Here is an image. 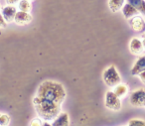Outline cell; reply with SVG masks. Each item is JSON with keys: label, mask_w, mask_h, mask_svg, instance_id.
<instances>
[{"label": "cell", "mask_w": 145, "mask_h": 126, "mask_svg": "<svg viewBox=\"0 0 145 126\" xmlns=\"http://www.w3.org/2000/svg\"><path fill=\"white\" fill-rule=\"evenodd\" d=\"M17 13L16 7H14L13 5H7V6L3 7L2 8V16L5 19L6 22H12L14 21L15 15Z\"/></svg>", "instance_id": "6"}, {"label": "cell", "mask_w": 145, "mask_h": 126, "mask_svg": "<svg viewBox=\"0 0 145 126\" xmlns=\"http://www.w3.org/2000/svg\"><path fill=\"white\" fill-rule=\"evenodd\" d=\"M127 3L132 5L138 13H141L143 16H145V0H126Z\"/></svg>", "instance_id": "13"}, {"label": "cell", "mask_w": 145, "mask_h": 126, "mask_svg": "<svg viewBox=\"0 0 145 126\" xmlns=\"http://www.w3.org/2000/svg\"><path fill=\"white\" fill-rule=\"evenodd\" d=\"M142 41L139 40L138 38H133L129 44V50L133 55H140L143 51Z\"/></svg>", "instance_id": "11"}, {"label": "cell", "mask_w": 145, "mask_h": 126, "mask_svg": "<svg viewBox=\"0 0 145 126\" xmlns=\"http://www.w3.org/2000/svg\"><path fill=\"white\" fill-rule=\"evenodd\" d=\"M26 1H29V2H30V1H32V0H26Z\"/></svg>", "instance_id": "26"}, {"label": "cell", "mask_w": 145, "mask_h": 126, "mask_svg": "<svg viewBox=\"0 0 145 126\" xmlns=\"http://www.w3.org/2000/svg\"><path fill=\"white\" fill-rule=\"evenodd\" d=\"M138 76H139V78L141 80V82H142L143 84H145V72H140V74H138Z\"/></svg>", "instance_id": "21"}, {"label": "cell", "mask_w": 145, "mask_h": 126, "mask_svg": "<svg viewBox=\"0 0 145 126\" xmlns=\"http://www.w3.org/2000/svg\"><path fill=\"white\" fill-rule=\"evenodd\" d=\"M129 101L133 106L136 107H143L145 106V90L137 89L130 94Z\"/></svg>", "instance_id": "5"}, {"label": "cell", "mask_w": 145, "mask_h": 126, "mask_svg": "<svg viewBox=\"0 0 145 126\" xmlns=\"http://www.w3.org/2000/svg\"><path fill=\"white\" fill-rule=\"evenodd\" d=\"M105 105L108 109L113 110V111H118L121 108L120 98L117 97L113 91H107L106 94H105Z\"/></svg>", "instance_id": "4"}, {"label": "cell", "mask_w": 145, "mask_h": 126, "mask_svg": "<svg viewBox=\"0 0 145 126\" xmlns=\"http://www.w3.org/2000/svg\"><path fill=\"white\" fill-rule=\"evenodd\" d=\"M142 37H143V38H144V37H145V34H143V35H142Z\"/></svg>", "instance_id": "25"}, {"label": "cell", "mask_w": 145, "mask_h": 126, "mask_svg": "<svg viewBox=\"0 0 145 126\" xmlns=\"http://www.w3.org/2000/svg\"><path fill=\"white\" fill-rule=\"evenodd\" d=\"M42 126H52V124H50V123H49V122L45 121V122H43Z\"/></svg>", "instance_id": "23"}, {"label": "cell", "mask_w": 145, "mask_h": 126, "mask_svg": "<svg viewBox=\"0 0 145 126\" xmlns=\"http://www.w3.org/2000/svg\"><path fill=\"white\" fill-rule=\"evenodd\" d=\"M130 26L133 30L137 31V32H143V31H145V22L138 15L130 19Z\"/></svg>", "instance_id": "10"}, {"label": "cell", "mask_w": 145, "mask_h": 126, "mask_svg": "<svg viewBox=\"0 0 145 126\" xmlns=\"http://www.w3.org/2000/svg\"><path fill=\"white\" fill-rule=\"evenodd\" d=\"M6 2L8 5H14L15 3L20 2V0H6Z\"/></svg>", "instance_id": "22"}, {"label": "cell", "mask_w": 145, "mask_h": 126, "mask_svg": "<svg viewBox=\"0 0 145 126\" xmlns=\"http://www.w3.org/2000/svg\"><path fill=\"white\" fill-rule=\"evenodd\" d=\"M43 122L41 121V119L39 118H36V119H33L30 123V126H42Z\"/></svg>", "instance_id": "19"}, {"label": "cell", "mask_w": 145, "mask_h": 126, "mask_svg": "<svg viewBox=\"0 0 145 126\" xmlns=\"http://www.w3.org/2000/svg\"><path fill=\"white\" fill-rule=\"evenodd\" d=\"M18 8L19 11H22V12H27L29 13L32 8L31 6V3L29 1H26V0H20V2L18 4Z\"/></svg>", "instance_id": "16"}, {"label": "cell", "mask_w": 145, "mask_h": 126, "mask_svg": "<svg viewBox=\"0 0 145 126\" xmlns=\"http://www.w3.org/2000/svg\"><path fill=\"white\" fill-rule=\"evenodd\" d=\"M114 94L117 96V97L121 98V97H124L127 93V86L125 84H119L115 86L114 90H113Z\"/></svg>", "instance_id": "15"}, {"label": "cell", "mask_w": 145, "mask_h": 126, "mask_svg": "<svg viewBox=\"0 0 145 126\" xmlns=\"http://www.w3.org/2000/svg\"><path fill=\"white\" fill-rule=\"evenodd\" d=\"M103 78L105 84L107 86H110V87H115L117 84H119L121 82V78L114 66H109L103 72Z\"/></svg>", "instance_id": "3"}, {"label": "cell", "mask_w": 145, "mask_h": 126, "mask_svg": "<svg viewBox=\"0 0 145 126\" xmlns=\"http://www.w3.org/2000/svg\"><path fill=\"white\" fill-rule=\"evenodd\" d=\"M33 104L41 119L47 122L54 120L61 113V104L50 101L45 98L35 96L33 98Z\"/></svg>", "instance_id": "2"}, {"label": "cell", "mask_w": 145, "mask_h": 126, "mask_svg": "<svg viewBox=\"0 0 145 126\" xmlns=\"http://www.w3.org/2000/svg\"><path fill=\"white\" fill-rule=\"evenodd\" d=\"M9 123H10V117L7 114H0V125L8 126Z\"/></svg>", "instance_id": "17"}, {"label": "cell", "mask_w": 145, "mask_h": 126, "mask_svg": "<svg viewBox=\"0 0 145 126\" xmlns=\"http://www.w3.org/2000/svg\"><path fill=\"white\" fill-rule=\"evenodd\" d=\"M122 13L126 19H131V18H133V17L138 15V11H137L132 5L129 4V3H126V4L123 5Z\"/></svg>", "instance_id": "12"}, {"label": "cell", "mask_w": 145, "mask_h": 126, "mask_svg": "<svg viewBox=\"0 0 145 126\" xmlns=\"http://www.w3.org/2000/svg\"><path fill=\"white\" fill-rule=\"evenodd\" d=\"M125 0H108V6L112 12H117L122 8Z\"/></svg>", "instance_id": "14"}, {"label": "cell", "mask_w": 145, "mask_h": 126, "mask_svg": "<svg viewBox=\"0 0 145 126\" xmlns=\"http://www.w3.org/2000/svg\"><path fill=\"white\" fill-rule=\"evenodd\" d=\"M66 95V90L61 84L52 80H45L39 86L36 96L62 104Z\"/></svg>", "instance_id": "1"}, {"label": "cell", "mask_w": 145, "mask_h": 126, "mask_svg": "<svg viewBox=\"0 0 145 126\" xmlns=\"http://www.w3.org/2000/svg\"><path fill=\"white\" fill-rule=\"evenodd\" d=\"M128 126H145V121L141 119H131L128 122Z\"/></svg>", "instance_id": "18"}, {"label": "cell", "mask_w": 145, "mask_h": 126, "mask_svg": "<svg viewBox=\"0 0 145 126\" xmlns=\"http://www.w3.org/2000/svg\"><path fill=\"white\" fill-rule=\"evenodd\" d=\"M0 126H1V125H0Z\"/></svg>", "instance_id": "27"}, {"label": "cell", "mask_w": 145, "mask_h": 126, "mask_svg": "<svg viewBox=\"0 0 145 126\" xmlns=\"http://www.w3.org/2000/svg\"><path fill=\"white\" fill-rule=\"evenodd\" d=\"M70 125V118L67 112H61L52 122V126H69Z\"/></svg>", "instance_id": "8"}, {"label": "cell", "mask_w": 145, "mask_h": 126, "mask_svg": "<svg viewBox=\"0 0 145 126\" xmlns=\"http://www.w3.org/2000/svg\"><path fill=\"white\" fill-rule=\"evenodd\" d=\"M32 20H33V17L31 16L30 13L22 12V11H18L14 18V21L18 25H27Z\"/></svg>", "instance_id": "7"}, {"label": "cell", "mask_w": 145, "mask_h": 126, "mask_svg": "<svg viewBox=\"0 0 145 126\" xmlns=\"http://www.w3.org/2000/svg\"><path fill=\"white\" fill-rule=\"evenodd\" d=\"M142 45H143V48H145V37L143 38V40H142Z\"/></svg>", "instance_id": "24"}, {"label": "cell", "mask_w": 145, "mask_h": 126, "mask_svg": "<svg viewBox=\"0 0 145 126\" xmlns=\"http://www.w3.org/2000/svg\"><path fill=\"white\" fill-rule=\"evenodd\" d=\"M6 21H5V19L3 18V16H2V14L0 13V27L1 28H5L6 27Z\"/></svg>", "instance_id": "20"}, {"label": "cell", "mask_w": 145, "mask_h": 126, "mask_svg": "<svg viewBox=\"0 0 145 126\" xmlns=\"http://www.w3.org/2000/svg\"><path fill=\"white\" fill-rule=\"evenodd\" d=\"M142 72H145V56L138 58V60L135 62L134 66L131 69V74L132 76H138Z\"/></svg>", "instance_id": "9"}]
</instances>
